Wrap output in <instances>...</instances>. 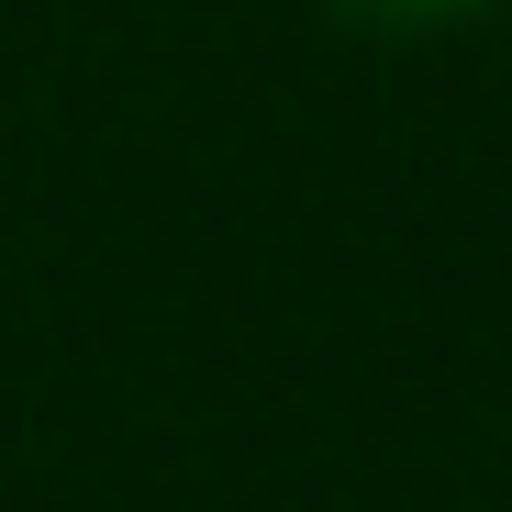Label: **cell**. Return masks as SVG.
I'll return each instance as SVG.
<instances>
[{"label":"cell","instance_id":"cell-1","mask_svg":"<svg viewBox=\"0 0 512 512\" xmlns=\"http://www.w3.org/2000/svg\"><path fill=\"white\" fill-rule=\"evenodd\" d=\"M334 12H357V23H379V34H446V23L479 12V0H334Z\"/></svg>","mask_w":512,"mask_h":512}]
</instances>
